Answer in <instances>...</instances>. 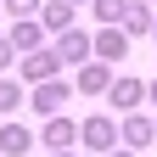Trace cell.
<instances>
[{
	"label": "cell",
	"mask_w": 157,
	"mask_h": 157,
	"mask_svg": "<svg viewBox=\"0 0 157 157\" xmlns=\"http://www.w3.org/2000/svg\"><path fill=\"white\" fill-rule=\"evenodd\" d=\"M78 146H90V151L107 157V151L118 146V118H112V112H90L84 124H78Z\"/></svg>",
	"instance_id": "obj_1"
},
{
	"label": "cell",
	"mask_w": 157,
	"mask_h": 157,
	"mask_svg": "<svg viewBox=\"0 0 157 157\" xmlns=\"http://www.w3.org/2000/svg\"><path fill=\"white\" fill-rule=\"evenodd\" d=\"M51 51H56V62H62V67H84V62H90V34L73 23L67 34H56V39H51Z\"/></svg>",
	"instance_id": "obj_2"
},
{
	"label": "cell",
	"mask_w": 157,
	"mask_h": 157,
	"mask_svg": "<svg viewBox=\"0 0 157 157\" xmlns=\"http://www.w3.org/2000/svg\"><path fill=\"white\" fill-rule=\"evenodd\" d=\"M107 101L118 107V118H124V112H140V101H146V78H135V73L112 78V84H107Z\"/></svg>",
	"instance_id": "obj_3"
},
{
	"label": "cell",
	"mask_w": 157,
	"mask_h": 157,
	"mask_svg": "<svg viewBox=\"0 0 157 157\" xmlns=\"http://www.w3.org/2000/svg\"><path fill=\"white\" fill-rule=\"evenodd\" d=\"M118 140H124V151L140 157V151L157 140V135H151V118H146V112H124V118H118Z\"/></svg>",
	"instance_id": "obj_4"
},
{
	"label": "cell",
	"mask_w": 157,
	"mask_h": 157,
	"mask_svg": "<svg viewBox=\"0 0 157 157\" xmlns=\"http://www.w3.org/2000/svg\"><path fill=\"white\" fill-rule=\"evenodd\" d=\"M67 95H73V84H62V78H45V84H34V90H28V107H34L39 118H56Z\"/></svg>",
	"instance_id": "obj_5"
},
{
	"label": "cell",
	"mask_w": 157,
	"mask_h": 157,
	"mask_svg": "<svg viewBox=\"0 0 157 157\" xmlns=\"http://www.w3.org/2000/svg\"><path fill=\"white\" fill-rule=\"evenodd\" d=\"M129 56V39H124V28H101V34H90V62H124Z\"/></svg>",
	"instance_id": "obj_6"
},
{
	"label": "cell",
	"mask_w": 157,
	"mask_h": 157,
	"mask_svg": "<svg viewBox=\"0 0 157 157\" xmlns=\"http://www.w3.org/2000/svg\"><path fill=\"white\" fill-rule=\"evenodd\" d=\"M23 78H28V84H45V78H62V62H56V51H51V45L28 51V56H23Z\"/></svg>",
	"instance_id": "obj_7"
},
{
	"label": "cell",
	"mask_w": 157,
	"mask_h": 157,
	"mask_svg": "<svg viewBox=\"0 0 157 157\" xmlns=\"http://www.w3.org/2000/svg\"><path fill=\"white\" fill-rule=\"evenodd\" d=\"M39 140H45L51 151H73V140H78V124L56 112V118H45V129H39Z\"/></svg>",
	"instance_id": "obj_8"
},
{
	"label": "cell",
	"mask_w": 157,
	"mask_h": 157,
	"mask_svg": "<svg viewBox=\"0 0 157 157\" xmlns=\"http://www.w3.org/2000/svg\"><path fill=\"white\" fill-rule=\"evenodd\" d=\"M112 78H118V73H112L107 62H84V67L73 73V90H84V95H107Z\"/></svg>",
	"instance_id": "obj_9"
},
{
	"label": "cell",
	"mask_w": 157,
	"mask_h": 157,
	"mask_svg": "<svg viewBox=\"0 0 157 157\" xmlns=\"http://www.w3.org/2000/svg\"><path fill=\"white\" fill-rule=\"evenodd\" d=\"M34 23H39V28H45V34L56 39V34H67V28H73V6H67V0H45Z\"/></svg>",
	"instance_id": "obj_10"
},
{
	"label": "cell",
	"mask_w": 157,
	"mask_h": 157,
	"mask_svg": "<svg viewBox=\"0 0 157 157\" xmlns=\"http://www.w3.org/2000/svg\"><path fill=\"white\" fill-rule=\"evenodd\" d=\"M6 45H11L17 56H28V51H39V45H51V39H45V28H39V23H11Z\"/></svg>",
	"instance_id": "obj_11"
},
{
	"label": "cell",
	"mask_w": 157,
	"mask_h": 157,
	"mask_svg": "<svg viewBox=\"0 0 157 157\" xmlns=\"http://www.w3.org/2000/svg\"><path fill=\"white\" fill-rule=\"evenodd\" d=\"M118 28H124V39L151 34V6H146V0H129V6H124V17H118Z\"/></svg>",
	"instance_id": "obj_12"
},
{
	"label": "cell",
	"mask_w": 157,
	"mask_h": 157,
	"mask_svg": "<svg viewBox=\"0 0 157 157\" xmlns=\"http://www.w3.org/2000/svg\"><path fill=\"white\" fill-rule=\"evenodd\" d=\"M28 146H34V135L23 124H0V157H28Z\"/></svg>",
	"instance_id": "obj_13"
},
{
	"label": "cell",
	"mask_w": 157,
	"mask_h": 157,
	"mask_svg": "<svg viewBox=\"0 0 157 157\" xmlns=\"http://www.w3.org/2000/svg\"><path fill=\"white\" fill-rule=\"evenodd\" d=\"M124 6H129V0H90V11H95V23H101V28H118Z\"/></svg>",
	"instance_id": "obj_14"
},
{
	"label": "cell",
	"mask_w": 157,
	"mask_h": 157,
	"mask_svg": "<svg viewBox=\"0 0 157 157\" xmlns=\"http://www.w3.org/2000/svg\"><path fill=\"white\" fill-rule=\"evenodd\" d=\"M23 107V84L17 78H0V112H17Z\"/></svg>",
	"instance_id": "obj_15"
},
{
	"label": "cell",
	"mask_w": 157,
	"mask_h": 157,
	"mask_svg": "<svg viewBox=\"0 0 157 157\" xmlns=\"http://www.w3.org/2000/svg\"><path fill=\"white\" fill-rule=\"evenodd\" d=\"M39 6H45V0H6V11L17 17V23H34V17H39Z\"/></svg>",
	"instance_id": "obj_16"
},
{
	"label": "cell",
	"mask_w": 157,
	"mask_h": 157,
	"mask_svg": "<svg viewBox=\"0 0 157 157\" xmlns=\"http://www.w3.org/2000/svg\"><path fill=\"white\" fill-rule=\"evenodd\" d=\"M11 56H17V51L6 45V39H0V73H6V67H11Z\"/></svg>",
	"instance_id": "obj_17"
},
{
	"label": "cell",
	"mask_w": 157,
	"mask_h": 157,
	"mask_svg": "<svg viewBox=\"0 0 157 157\" xmlns=\"http://www.w3.org/2000/svg\"><path fill=\"white\" fill-rule=\"evenodd\" d=\"M146 101H157V78H146Z\"/></svg>",
	"instance_id": "obj_18"
},
{
	"label": "cell",
	"mask_w": 157,
	"mask_h": 157,
	"mask_svg": "<svg viewBox=\"0 0 157 157\" xmlns=\"http://www.w3.org/2000/svg\"><path fill=\"white\" fill-rule=\"evenodd\" d=\"M107 157H135V151H124V146H112V151H107Z\"/></svg>",
	"instance_id": "obj_19"
},
{
	"label": "cell",
	"mask_w": 157,
	"mask_h": 157,
	"mask_svg": "<svg viewBox=\"0 0 157 157\" xmlns=\"http://www.w3.org/2000/svg\"><path fill=\"white\" fill-rule=\"evenodd\" d=\"M51 157H78V151H51Z\"/></svg>",
	"instance_id": "obj_20"
},
{
	"label": "cell",
	"mask_w": 157,
	"mask_h": 157,
	"mask_svg": "<svg viewBox=\"0 0 157 157\" xmlns=\"http://www.w3.org/2000/svg\"><path fill=\"white\" fill-rule=\"evenodd\" d=\"M67 6H73V11H78V6H84V0H67Z\"/></svg>",
	"instance_id": "obj_21"
},
{
	"label": "cell",
	"mask_w": 157,
	"mask_h": 157,
	"mask_svg": "<svg viewBox=\"0 0 157 157\" xmlns=\"http://www.w3.org/2000/svg\"><path fill=\"white\" fill-rule=\"evenodd\" d=\"M151 34H157V11H151Z\"/></svg>",
	"instance_id": "obj_22"
},
{
	"label": "cell",
	"mask_w": 157,
	"mask_h": 157,
	"mask_svg": "<svg viewBox=\"0 0 157 157\" xmlns=\"http://www.w3.org/2000/svg\"><path fill=\"white\" fill-rule=\"evenodd\" d=\"M151 135H157V118H151Z\"/></svg>",
	"instance_id": "obj_23"
},
{
	"label": "cell",
	"mask_w": 157,
	"mask_h": 157,
	"mask_svg": "<svg viewBox=\"0 0 157 157\" xmlns=\"http://www.w3.org/2000/svg\"><path fill=\"white\" fill-rule=\"evenodd\" d=\"M146 6H151V0H146Z\"/></svg>",
	"instance_id": "obj_24"
}]
</instances>
